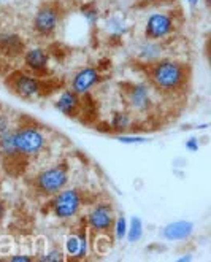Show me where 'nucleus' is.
Instances as JSON below:
<instances>
[{
  "instance_id": "nucleus-10",
  "label": "nucleus",
  "mask_w": 211,
  "mask_h": 262,
  "mask_svg": "<svg viewBox=\"0 0 211 262\" xmlns=\"http://www.w3.org/2000/svg\"><path fill=\"white\" fill-rule=\"evenodd\" d=\"M167 48H165V41H156V40H148V38H142L140 41H137L133 50V57L135 60L146 67L157 62V60L167 57Z\"/></svg>"
},
{
  "instance_id": "nucleus-28",
  "label": "nucleus",
  "mask_w": 211,
  "mask_h": 262,
  "mask_svg": "<svg viewBox=\"0 0 211 262\" xmlns=\"http://www.w3.org/2000/svg\"><path fill=\"white\" fill-rule=\"evenodd\" d=\"M159 0H137V4L142 7H151V5H156Z\"/></svg>"
},
{
  "instance_id": "nucleus-29",
  "label": "nucleus",
  "mask_w": 211,
  "mask_h": 262,
  "mask_svg": "<svg viewBox=\"0 0 211 262\" xmlns=\"http://www.w3.org/2000/svg\"><path fill=\"white\" fill-rule=\"evenodd\" d=\"M5 214H7V207L4 200H0V223L5 220Z\"/></svg>"
},
{
  "instance_id": "nucleus-33",
  "label": "nucleus",
  "mask_w": 211,
  "mask_h": 262,
  "mask_svg": "<svg viewBox=\"0 0 211 262\" xmlns=\"http://www.w3.org/2000/svg\"><path fill=\"white\" fill-rule=\"evenodd\" d=\"M186 2H189V0H186Z\"/></svg>"
},
{
  "instance_id": "nucleus-13",
  "label": "nucleus",
  "mask_w": 211,
  "mask_h": 262,
  "mask_svg": "<svg viewBox=\"0 0 211 262\" xmlns=\"http://www.w3.org/2000/svg\"><path fill=\"white\" fill-rule=\"evenodd\" d=\"M54 108L65 118H78L83 110V97L70 88L64 89L54 100Z\"/></svg>"
},
{
  "instance_id": "nucleus-26",
  "label": "nucleus",
  "mask_w": 211,
  "mask_h": 262,
  "mask_svg": "<svg viewBox=\"0 0 211 262\" xmlns=\"http://www.w3.org/2000/svg\"><path fill=\"white\" fill-rule=\"evenodd\" d=\"M7 259L11 262H30V260H34V256L29 253H16V254L10 253Z\"/></svg>"
},
{
  "instance_id": "nucleus-18",
  "label": "nucleus",
  "mask_w": 211,
  "mask_h": 262,
  "mask_svg": "<svg viewBox=\"0 0 211 262\" xmlns=\"http://www.w3.org/2000/svg\"><path fill=\"white\" fill-rule=\"evenodd\" d=\"M64 253L65 257L72 260H83L81 257V238L78 232H72L64 240Z\"/></svg>"
},
{
  "instance_id": "nucleus-11",
  "label": "nucleus",
  "mask_w": 211,
  "mask_h": 262,
  "mask_svg": "<svg viewBox=\"0 0 211 262\" xmlns=\"http://www.w3.org/2000/svg\"><path fill=\"white\" fill-rule=\"evenodd\" d=\"M103 81V73L97 67H83L77 73H73L70 80V89L78 96L86 97L96 86Z\"/></svg>"
},
{
  "instance_id": "nucleus-21",
  "label": "nucleus",
  "mask_w": 211,
  "mask_h": 262,
  "mask_svg": "<svg viewBox=\"0 0 211 262\" xmlns=\"http://www.w3.org/2000/svg\"><path fill=\"white\" fill-rule=\"evenodd\" d=\"M145 227L143 223L138 216H132V220L127 223V234H126V240L129 243H138L143 237Z\"/></svg>"
},
{
  "instance_id": "nucleus-25",
  "label": "nucleus",
  "mask_w": 211,
  "mask_h": 262,
  "mask_svg": "<svg viewBox=\"0 0 211 262\" xmlns=\"http://www.w3.org/2000/svg\"><path fill=\"white\" fill-rule=\"evenodd\" d=\"M14 126H16V122L13 121V118L7 112H0V137L14 129Z\"/></svg>"
},
{
  "instance_id": "nucleus-20",
  "label": "nucleus",
  "mask_w": 211,
  "mask_h": 262,
  "mask_svg": "<svg viewBox=\"0 0 211 262\" xmlns=\"http://www.w3.org/2000/svg\"><path fill=\"white\" fill-rule=\"evenodd\" d=\"M80 13H81V16L84 18L86 24L90 27V29H94L97 27L100 23H102V11L99 7H96L94 4H86L80 8Z\"/></svg>"
},
{
  "instance_id": "nucleus-31",
  "label": "nucleus",
  "mask_w": 211,
  "mask_h": 262,
  "mask_svg": "<svg viewBox=\"0 0 211 262\" xmlns=\"http://www.w3.org/2000/svg\"><path fill=\"white\" fill-rule=\"evenodd\" d=\"M189 5H191L192 8H195V7L199 5V0H189Z\"/></svg>"
},
{
  "instance_id": "nucleus-30",
  "label": "nucleus",
  "mask_w": 211,
  "mask_h": 262,
  "mask_svg": "<svg viewBox=\"0 0 211 262\" xmlns=\"http://www.w3.org/2000/svg\"><path fill=\"white\" fill-rule=\"evenodd\" d=\"M192 259H194V257H192V254H191V253H187V254H183L181 257H178L176 260H178V262H191Z\"/></svg>"
},
{
  "instance_id": "nucleus-4",
  "label": "nucleus",
  "mask_w": 211,
  "mask_h": 262,
  "mask_svg": "<svg viewBox=\"0 0 211 262\" xmlns=\"http://www.w3.org/2000/svg\"><path fill=\"white\" fill-rule=\"evenodd\" d=\"M5 86L10 89L11 94L22 100H38L46 92V83L41 80V76H37L27 70H14L11 72Z\"/></svg>"
},
{
  "instance_id": "nucleus-17",
  "label": "nucleus",
  "mask_w": 211,
  "mask_h": 262,
  "mask_svg": "<svg viewBox=\"0 0 211 262\" xmlns=\"http://www.w3.org/2000/svg\"><path fill=\"white\" fill-rule=\"evenodd\" d=\"M135 126V116L129 110H118L111 115L110 119V129L118 134H127Z\"/></svg>"
},
{
  "instance_id": "nucleus-27",
  "label": "nucleus",
  "mask_w": 211,
  "mask_h": 262,
  "mask_svg": "<svg viewBox=\"0 0 211 262\" xmlns=\"http://www.w3.org/2000/svg\"><path fill=\"white\" fill-rule=\"evenodd\" d=\"M184 146H186V149L191 151V152H197L199 148H200V145H199V138H197V137H191V138H187L186 143H184Z\"/></svg>"
},
{
  "instance_id": "nucleus-22",
  "label": "nucleus",
  "mask_w": 211,
  "mask_h": 262,
  "mask_svg": "<svg viewBox=\"0 0 211 262\" xmlns=\"http://www.w3.org/2000/svg\"><path fill=\"white\" fill-rule=\"evenodd\" d=\"M127 220L124 216V213H116V220H114V224H113V229L111 232L114 234V238L118 242H123L126 238V234H127Z\"/></svg>"
},
{
  "instance_id": "nucleus-8",
  "label": "nucleus",
  "mask_w": 211,
  "mask_h": 262,
  "mask_svg": "<svg viewBox=\"0 0 211 262\" xmlns=\"http://www.w3.org/2000/svg\"><path fill=\"white\" fill-rule=\"evenodd\" d=\"M179 24L176 21L175 13L170 11H153L146 18L145 27H143V38L156 40V41H165L175 35Z\"/></svg>"
},
{
  "instance_id": "nucleus-32",
  "label": "nucleus",
  "mask_w": 211,
  "mask_h": 262,
  "mask_svg": "<svg viewBox=\"0 0 211 262\" xmlns=\"http://www.w3.org/2000/svg\"><path fill=\"white\" fill-rule=\"evenodd\" d=\"M203 4H205L206 7H209V0H203Z\"/></svg>"
},
{
  "instance_id": "nucleus-5",
  "label": "nucleus",
  "mask_w": 211,
  "mask_h": 262,
  "mask_svg": "<svg viewBox=\"0 0 211 262\" xmlns=\"http://www.w3.org/2000/svg\"><path fill=\"white\" fill-rule=\"evenodd\" d=\"M50 202V210L53 216L59 221H73L80 216L84 207V194L78 188H65L54 194Z\"/></svg>"
},
{
  "instance_id": "nucleus-3",
  "label": "nucleus",
  "mask_w": 211,
  "mask_h": 262,
  "mask_svg": "<svg viewBox=\"0 0 211 262\" xmlns=\"http://www.w3.org/2000/svg\"><path fill=\"white\" fill-rule=\"evenodd\" d=\"M70 183V168L65 162L41 168L32 178V188L40 197H53Z\"/></svg>"
},
{
  "instance_id": "nucleus-9",
  "label": "nucleus",
  "mask_w": 211,
  "mask_h": 262,
  "mask_svg": "<svg viewBox=\"0 0 211 262\" xmlns=\"http://www.w3.org/2000/svg\"><path fill=\"white\" fill-rule=\"evenodd\" d=\"M116 220V211L111 202H96L86 213V226L96 235H108Z\"/></svg>"
},
{
  "instance_id": "nucleus-1",
  "label": "nucleus",
  "mask_w": 211,
  "mask_h": 262,
  "mask_svg": "<svg viewBox=\"0 0 211 262\" xmlns=\"http://www.w3.org/2000/svg\"><path fill=\"white\" fill-rule=\"evenodd\" d=\"M148 83L162 96H179L189 88L192 70L191 66L181 60L163 57L157 62L146 66Z\"/></svg>"
},
{
  "instance_id": "nucleus-14",
  "label": "nucleus",
  "mask_w": 211,
  "mask_h": 262,
  "mask_svg": "<svg viewBox=\"0 0 211 262\" xmlns=\"http://www.w3.org/2000/svg\"><path fill=\"white\" fill-rule=\"evenodd\" d=\"M195 226L192 221L178 220L173 223L165 224L160 229V237L167 242H186L194 235Z\"/></svg>"
},
{
  "instance_id": "nucleus-12",
  "label": "nucleus",
  "mask_w": 211,
  "mask_h": 262,
  "mask_svg": "<svg viewBox=\"0 0 211 262\" xmlns=\"http://www.w3.org/2000/svg\"><path fill=\"white\" fill-rule=\"evenodd\" d=\"M22 64L27 72L37 76H44L51 67V56L41 46L26 48V51L22 53Z\"/></svg>"
},
{
  "instance_id": "nucleus-7",
  "label": "nucleus",
  "mask_w": 211,
  "mask_h": 262,
  "mask_svg": "<svg viewBox=\"0 0 211 262\" xmlns=\"http://www.w3.org/2000/svg\"><path fill=\"white\" fill-rule=\"evenodd\" d=\"M64 10L56 2H43L32 19V29L38 37H53L62 24Z\"/></svg>"
},
{
  "instance_id": "nucleus-2",
  "label": "nucleus",
  "mask_w": 211,
  "mask_h": 262,
  "mask_svg": "<svg viewBox=\"0 0 211 262\" xmlns=\"http://www.w3.org/2000/svg\"><path fill=\"white\" fill-rule=\"evenodd\" d=\"M14 145L19 158L35 159L46 151L50 145V137L44 127L38 126L34 121L16 122L14 126Z\"/></svg>"
},
{
  "instance_id": "nucleus-24",
  "label": "nucleus",
  "mask_w": 211,
  "mask_h": 262,
  "mask_svg": "<svg viewBox=\"0 0 211 262\" xmlns=\"http://www.w3.org/2000/svg\"><path fill=\"white\" fill-rule=\"evenodd\" d=\"M116 140L124 143V145H140V143H146L149 142V138L146 137H142V135H129V134H118Z\"/></svg>"
},
{
  "instance_id": "nucleus-6",
  "label": "nucleus",
  "mask_w": 211,
  "mask_h": 262,
  "mask_svg": "<svg viewBox=\"0 0 211 262\" xmlns=\"http://www.w3.org/2000/svg\"><path fill=\"white\" fill-rule=\"evenodd\" d=\"M121 89H123L121 92H123L127 110L133 115H148L156 106V91L146 81L126 83L124 86H121Z\"/></svg>"
},
{
  "instance_id": "nucleus-19",
  "label": "nucleus",
  "mask_w": 211,
  "mask_h": 262,
  "mask_svg": "<svg viewBox=\"0 0 211 262\" xmlns=\"http://www.w3.org/2000/svg\"><path fill=\"white\" fill-rule=\"evenodd\" d=\"M0 156L8 161L19 158V154L16 151V145H14V129H11L10 132L0 137Z\"/></svg>"
},
{
  "instance_id": "nucleus-23",
  "label": "nucleus",
  "mask_w": 211,
  "mask_h": 262,
  "mask_svg": "<svg viewBox=\"0 0 211 262\" xmlns=\"http://www.w3.org/2000/svg\"><path fill=\"white\" fill-rule=\"evenodd\" d=\"M65 253L62 248H59V246H51L50 250H44L40 256H38V260H43V262H62L65 260Z\"/></svg>"
},
{
  "instance_id": "nucleus-16",
  "label": "nucleus",
  "mask_w": 211,
  "mask_h": 262,
  "mask_svg": "<svg viewBox=\"0 0 211 262\" xmlns=\"http://www.w3.org/2000/svg\"><path fill=\"white\" fill-rule=\"evenodd\" d=\"M103 32L108 35V38L121 40L130 32V24L123 14H110L103 19Z\"/></svg>"
},
{
  "instance_id": "nucleus-15",
  "label": "nucleus",
  "mask_w": 211,
  "mask_h": 262,
  "mask_svg": "<svg viewBox=\"0 0 211 262\" xmlns=\"http://www.w3.org/2000/svg\"><path fill=\"white\" fill-rule=\"evenodd\" d=\"M26 51V45L21 35L14 32H2L0 34V57L16 59L22 56Z\"/></svg>"
}]
</instances>
